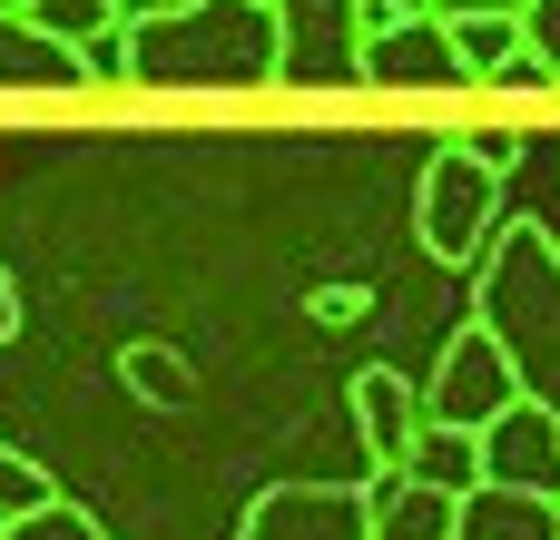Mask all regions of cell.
I'll return each mask as SVG.
<instances>
[{
	"instance_id": "e0dca14e",
	"label": "cell",
	"mask_w": 560,
	"mask_h": 540,
	"mask_svg": "<svg viewBox=\"0 0 560 540\" xmlns=\"http://www.w3.org/2000/svg\"><path fill=\"white\" fill-rule=\"evenodd\" d=\"M49 502H59V482H49L30 453H0V531L30 521V512H49Z\"/></svg>"
},
{
	"instance_id": "ba28073f",
	"label": "cell",
	"mask_w": 560,
	"mask_h": 540,
	"mask_svg": "<svg viewBox=\"0 0 560 540\" xmlns=\"http://www.w3.org/2000/svg\"><path fill=\"white\" fill-rule=\"evenodd\" d=\"M354 79H374V89H463L443 20H374L354 39Z\"/></svg>"
},
{
	"instance_id": "277c9868",
	"label": "cell",
	"mask_w": 560,
	"mask_h": 540,
	"mask_svg": "<svg viewBox=\"0 0 560 540\" xmlns=\"http://www.w3.org/2000/svg\"><path fill=\"white\" fill-rule=\"evenodd\" d=\"M236 540H374V502L364 482H266L236 512Z\"/></svg>"
},
{
	"instance_id": "7402d4cb",
	"label": "cell",
	"mask_w": 560,
	"mask_h": 540,
	"mask_svg": "<svg viewBox=\"0 0 560 540\" xmlns=\"http://www.w3.org/2000/svg\"><path fill=\"white\" fill-rule=\"evenodd\" d=\"M167 10H197V0H108V20H118V30H138V20H167Z\"/></svg>"
},
{
	"instance_id": "7c38bea8",
	"label": "cell",
	"mask_w": 560,
	"mask_h": 540,
	"mask_svg": "<svg viewBox=\"0 0 560 540\" xmlns=\"http://www.w3.org/2000/svg\"><path fill=\"white\" fill-rule=\"evenodd\" d=\"M404 482H423V492H443V502L482 492V453H472V433L423 423V433H413V453H404Z\"/></svg>"
},
{
	"instance_id": "6da1fadb",
	"label": "cell",
	"mask_w": 560,
	"mask_h": 540,
	"mask_svg": "<svg viewBox=\"0 0 560 540\" xmlns=\"http://www.w3.org/2000/svg\"><path fill=\"white\" fill-rule=\"evenodd\" d=\"M472 275H482L472 285V325L492 334L512 394L560 413V236L541 216H502Z\"/></svg>"
},
{
	"instance_id": "44dd1931",
	"label": "cell",
	"mask_w": 560,
	"mask_h": 540,
	"mask_svg": "<svg viewBox=\"0 0 560 540\" xmlns=\"http://www.w3.org/2000/svg\"><path fill=\"white\" fill-rule=\"evenodd\" d=\"M433 20H522V0H433Z\"/></svg>"
},
{
	"instance_id": "52a82bcc",
	"label": "cell",
	"mask_w": 560,
	"mask_h": 540,
	"mask_svg": "<svg viewBox=\"0 0 560 540\" xmlns=\"http://www.w3.org/2000/svg\"><path fill=\"white\" fill-rule=\"evenodd\" d=\"M276 10V79L335 89L354 79V0H266Z\"/></svg>"
},
{
	"instance_id": "7a4b0ae2",
	"label": "cell",
	"mask_w": 560,
	"mask_h": 540,
	"mask_svg": "<svg viewBox=\"0 0 560 540\" xmlns=\"http://www.w3.org/2000/svg\"><path fill=\"white\" fill-rule=\"evenodd\" d=\"M118 49H128V79H148V89H256V79H276V10L197 0V10L118 30Z\"/></svg>"
},
{
	"instance_id": "cb8c5ba5",
	"label": "cell",
	"mask_w": 560,
	"mask_h": 540,
	"mask_svg": "<svg viewBox=\"0 0 560 540\" xmlns=\"http://www.w3.org/2000/svg\"><path fill=\"white\" fill-rule=\"evenodd\" d=\"M20 10H30V0H0V20H20Z\"/></svg>"
},
{
	"instance_id": "8992f818",
	"label": "cell",
	"mask_w": 560,
	"mask_h": 540,
	"mask_svg": "<svg viewBox=\"0 0 560 540\" xmlns=\"http://www.w3.org/2000/svg\"><path fill=\"white\" fill-rule=\"evenodd\" d=\"M472 453H482V492L560 502V413H541V403H502V413L472 433Z\"/></svg>"
},
{
	"instance_id": "5b68a950",
	"label": "cell",
	"mask_w": 560,
	"mask_h": 540,
	"mask_svg": "<svg viewBox=\"0 0 560 540\" xmlns=\"http://www.w3.org/2000/svg\"><path fill=\"white\" fill-rule=\"evenodd\" d=\"M413 403H423V423H443V433H482V423H492L502 403H522V394H512V374H502L492 334H482V325H463V334L443 344L433 384H413Z\"/></svg>"
},
{
	"instance_id": "4fadbf2b",
	"label": "cell",
	"mask_w": 560,
	"mask_h": 540,
	"mask_svg": "<svg viewBox=\"0 0 560 540\" xmlns=\"http://www.w3.org/2000/svg\"><path fill=\"white\" fill-rule=\"evenodd\" d=\"M374 502V540H453V502L443 492H423V482H384V492H364Z\"/></svg>"
},
{
	"instance_id": "d6986e66",
	"label": "cell",
	"mask_w": 560,
	"mask_h": 540,
	"mask_svg": "<svg viewBox=\"0 0 560 540\" xmlns=\"http://www.w3.org/2000/svg\"><path fill=\"white\" fill-rule=\"evenodd\" d=\"M522 49L551 69V89H560V0H522Z\"/></svg>"
},
{
	"instance_id": "30bf717a",
	"label": "cell",
	"mask_w": 560,
	"mask_h": 540,
	"mask_svg": "<svg viewBox=\"0 0 560 540\" xmlns=\"http://www.w3.org/2000/svg\"><path fill=\"white\" fill-rule=\"evenodd\" d=\"M453 540H560V502H532V492H463V502H453Z\"/></svg>"
},
{
	"instance_id": "ffe728a7",
	"label": "cell",
	"mask_w": 560,
	"mask_h": 540,
	"mask_svg": "<svg viewBox=\"0 0 560 540\" xmlns=\"http://www.w3.org/2000/svg\"><path fill=\"white\" fill-rule=\"evenodd\" d=\"M364 305H374V295H364V285H325V295H315V315H325V325H354V315H364Z\"/></svg>"
},
{
	"instance_id": "5bb4252c",
	"label": "cell",
	"mask_w": 560,
	"mask_h": 540,
	"mask_svg": "<svg viewBox=\"0 0 560 540\" xmlns=\"http://www.w3.org/2000/svg\"><path fill=\"white\" fill-rule=\"evenodd\" d=\"M443 39H453V69L463 79H512V59H532L522 49V20H443Z\"/></svg>"
},
{
	"instance_id": "3957f363",
	"label": "cell",
	"mask_w": 560,
	"mask_h": 540,
	"mask_svg": "<svg viewBox=\"0 0 560 540\" xmlns=\"http://www.w3.org/2000/svg\"><path fill=\"white\" fill-rule=\"evenodd\" d=\"M492 226H502V167H482L463 138L433 148L423 157V187H413V246L433 266H482Z\"/></svg>"
},
{
	"instance_id": "2e32d148",
	"label": "cell",
	"mask_w": 560,
	"mask_h": 540,
	"mask_svg": "<svg viewBox=\"0 0 560 540\" xmlns=\"http://www.w3.org/2000/svg\"><path fill=\"white\" fill-rule=\"evenodd\" d=\"M20 20H30L39 39H59V49H89V39L108 30V0H30Z\"/></svg>"
},
{
	"instance_id": "9c48e42d",
	"label": "cell",
	"mask_w": 560,
	"mask_h": 540,
	"mask_svg": "<svg viewBox=\"0 0 560 540\" xmlns=\"http://www.w3.org/2000/svg\"><path fill=\"white\" fill-rule=\"evenodd\" d=\"M354 433H364V462L394 482V472H404V453H413V433H423L413 374H394V364H364V374H354Z\"/></svg>"
},
{
	"instance_id": "ac0fdd59",
	"label": "cell",
	"mask_w": 560,
	"mask_h": 540,
	"mask_svg": "<svg viewBox=\"0 0 560 540\" xmlns=\"http://www.w3.org/2000/svg\"><path fill=\"white\" fill-rule=\"evenodd\" d=\"M0 540H108V521H98V512H79V502H49V512L10 521Z\"/></svg>"
},
{
	"instance_id": "603a6c76",
	"label": "cell",
	"mask_w": 560,
	"mask_h": 540,
	"mask_svg": "<svg viewBox=\"0 0 560 540\" xmlns=\"http://www.w3.org/2000/svg\"><path fill=\"white\" fill-rule=\"evenodd\" d=\"M20 334V295H10V275H0V344Z\"/></svg>"
},
{
	"instance_id": "9a60e30c",
	"label": "cell",
	"mask_w": 560,
	"mask_h": 540,
	"mask_svg": "<svg viewBox=\"0 0 560 540\" xmlns=\"http://www.w3.org/2000/svg\"><path fill=\"white\" fill-rule=\"evenodd\" d=\"M118 374H128V394H138L148 413H187V394H197L187 354H167V344H128V354H118Z\"/></svg>"
},
{
	"instance_id": "8fae6325",
	"label": "cell",
	"mask_w": 560,
	"mask_h": 540,
	"mask_svg": "<svg viewBox=\"0 0 560 540\" xmlns=\"http://www.w3.org/2000/svg\"><path fill=\"white\" fill-rule=\"evenodd\" d=\"M0 89H89V69H79V49L39 39L30 20H0Z\"/></svg>"
}]
</instances>
